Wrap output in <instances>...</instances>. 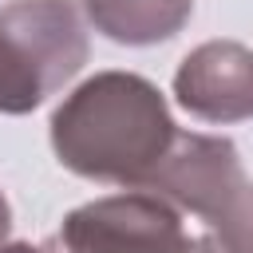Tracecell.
I'll return each instance as SVG.
<instances>
[{"label": "cell", "instance_id": "1", "mask_svg": "<svg viewBox=\"0 0 253 253\" xmlns=\"http://www.w3.org/2000/svg\"><path fill=\"white\" fill-rule=\"evenodd\" d=\"M150 87L142 79H123V75H107V79L83 87L79 99L67 111H59V119H55V142H59L63 158L87 174L126 178L142 162L162 154V142L170 134L166 115L123 130V119L134 111V103Z\"/></svg>", "mask_w": 253, "mask_h": 253}, {"label": "cell", "instance_id": "2", "mask_svg": "<svg viewBox=\"0 0 253 253\" xmlns=\"http://www.w3.org/2000/svg\"><path fill=\"white\" fill-rule=\"evenodd\" d=\"M28 32H32V0L0 16V107L8 111L36 107L47 95V87L67 79L83 59L79 28L59 0L47 4L36 40H28Z\"/></svg>", "mask_w": 253, "mask_h": 253}, {"label": "cell", "instance_id": "3", "mask_svg": "<svg viewBox=\"0 0 253 253\" xmlns=\"http://www.w3.org/2000/svg\"><path fill=\"white\" fill-rule=\"evenodd\" d=\"M4 225H8V221H4V202H0V233H4Z\"/></svg>", "mask_w": 253, "mask_h": 253}]
</instances>
